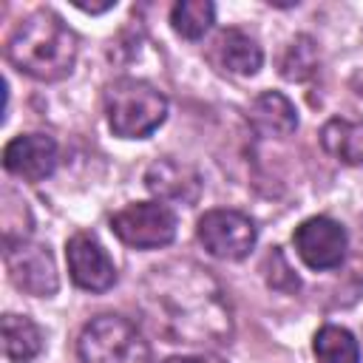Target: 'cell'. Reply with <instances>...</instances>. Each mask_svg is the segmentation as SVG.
Wrapping results in <instances>:
<instances>
[{"label":"cell","mask_w":363,"mask_h":363,"mask_svg":"<svg viewBox=\"0 0 363 363\" xmlns=\"http://www.w3.org/2000/svg\"><path fill=\"white\" fill-rule=\"evenodd\" d=\"M147 323L170 343H230L233 312L221 284L193 261H167L142 281Z\"/></svg>","instance_id":"cell-1"},{"label":"cell","mask_w":363,"mask_h":363,"mask_svg":"<svg viewBox=\"0 0 363 363\" xmlns=\"http://www.w3.org/2000/svg\"><path fill=\"white\" fill-rule=\"evenodd\" d=\"M77 34L62 23V17L51 9H37L11 31L6 43L9 62L40 82L65 79L77 62Z\"/></svg>","instance_id":"cell-2"},{"label":"cell","mask_w":363,"mask_h":363,"mask_svg":"<svg viewBox=\"0 0 363 363\" xmlns=\"http://www.w3.org/2000/svg\"><path fill=\"white\" fill-rule=\"evenodd\" d=\"M105 116L116 136L145 139L167 116V99L159 88L145 79L122 77L105 91Z\"/></svg>","instance_id":"cell-3"},{"label":"cell","mask_w":363,"mask_h":363,"mask_svg":"<svg viewBox=\"0 0 363 363\" xmlns=\"http://www.w3.org/2000/svg\"><path fill=\"white\" fill-rule=\"evenodd\" d=\"M82 363H150V346L122 315L91 318L77 340Z\"/></svg>","instance_id":"cell-4"},{"label":"cell","mask_w":363,"mask_h":363,"mask_svg":"<svg viewBox=\"0 0 363 363\" xmlns=\"http://www.w3.org/2000/svg\"><path fill=\"white\" fill-rule=\"evenodd\" d=\"M111 230L133 250H159L176 238V213L164 201H136L113 213Z\"/></svg>","instance_id":"cell-5"},{"label":"cell","mask_w":363,"mask_h":363,"mask_svg":"<svg viewBox=\"0 0 363 363\" xmlns=\"http://www.w3.org/2000/svg\"><path fill=\"white\" fill-rule=\"evenodd\" d=\"M3 261H6L9 281L20 292L34 295V298H48L57 292L60 278H57V267L45 244H37L28 238H6Z\"/></svg>","instance_id":"cell-6"},{"label":"cell","mask_w":363,"mask_h":363,"mask_svg":"<svg viewBox=\"0 0 363 363\" xmlns=\"http://www.w3.org/2000/svg\"><path fill=\"white\" fill-rule=\"evenodd\" d=\"M204 250L221 261H241L255 247L258 230L250 216L238 210H207L196 227Z\"/></svg>","instance_id":"cell-7"},{"label":"cell","mask_w":363,"mask_h":363,"mask_svg":"<svg viewBox=\"0 0 363 363\" xmlns=\"http://www.w3.org/2000/svg\"><path fill=\"white\" fill-rule=\"evenodd\" d=\"M295 252L309 269H335L346 258V230L329 216H312L301 221L292 233Z\"/></svg>","instance_id":"cell-8"},{"label":"cell","mask_w":363,"mask_h":363,"mask_svg":"<svg viewBox=\"0 0 363 363\" xmlns=\"http://www.w3.org/2000/svg\"><path fill=\"white\" fill-rule=\"evenodd\" d=\"M65 258H68L71 281L79 289L105 292L116 284V267L108 258L105 247L94 235H88V233L71 235L68 244H65Z\"/></svg>","instance_id":"cell-9"},{"label":"cell","mask_w":363,"mask_h":363,"mask_svg":"<svg viewBox=\"0 0 363 363\" xmlns=\"http://www.w3.org/2000/svg\"><path fill=\"white\" fill-rule=\"evenodd\" d=\"M3 167L23 182H43L57 167V142L48 133H20L3 147Z\"/></svg>","instance_id":"cell-10"},{"label":"cell","mask_w":363,"mask_h":363,"mask_svg":"<svg viewBox=\"0 0 363 363\" xmlns=\"http://www.w3.org/2000/svg\"><path fill=\"white\" fill-rule=\"evenodd\" d=\"M145 187L156 196V201L193 204L201 193V176L193 164L162 156L145 170Z\"/></svg>","instance_id":"cell-11"},{"label":"cell","mask_w":363,"mask_h":363,"mask_svg":"<svg viewBox=\"0 0 363 363\" xmlns=\"http://www.w3.org/2000/svg\"><path fill=\"white\" fill-rule=\"evenodd\" d=\"M250 122L261 136H275L286 139L298 128V111L295 105L278 94V91H264L252 99L250 105Z\"/></svg>","instance_id":"cell-12"},{"label":"cell","mask_w":363,"mask_h":363,"mask_svg":"<svg viewBox=\"0 0 363 363\" xmlns=\"http://www.w3.org/2000/svg\"><path fill=\"white\" fill-rule=\"evenodd\" d=\"M0 332H3V354L11 363H31L43 352V332L26 315L6 312Z\"/></svg>","instance_id":"cell-13"},{"label":"cell","mask_w":363,"mask_h":363,"mask_svg":"<svg viewBox=\"0 0 363 363\" xmlns=\"http://www.w3.org/2000/svg\"><path fill=\"white\" fill-rule=\"evenodd\" d=\"M320 147L340 164L349 167L363 164V122L329 119L320 128Z\"/></svg>","instance_id":"cell-14"},{"label":"cell","mask_w":363,"mask_h":363,"mask_svg":"<svg viewBox=\"0 0 363 363\" xmlns=\"http://www.w3.org/2000/svg\"><path fill=\"white\" fill-rule=\"evenodd\" d=\"M218 60L221 65L230 71V74H238V77H252L261 62H264V54H261V45L244 34L241 28H224L218 34Z\"/></svg>","instance_id":"cell-15"},{"label":"cell","mask_w":363,"mask_h":363,"mask_svg":"<svg viewBox=\"0 0 363 363\" xmlns=\"http://www.w3.org/2000/svg\"><path fill=\"white\" fill-rule=\"evenodd\" d=\"M318 363H360L357 340L343 326H323L312 340Z\"/></svg>","instance_id":"cell-16"},{"label":"cell","mask_w":363,"mask_h":363,"mask_svg":"<svg viewBox=\"0 0 363 363\" xmlns=\"http://www.w3.org/2000/svg\"><path fill=\"white\" fill-rule=\"evenodd\" d=\"M216 20V6L210 0H182L170 9V26L184 40H199Z\"/></svg>","instance_id":"cell-17"},{"label":"cell","mask_w":363,"mask_h":363,"mask_svg":"<svg viewBox=\"0 0 363 363\" xmlns=\"http://www.w3.org/2000/svg\"><path fill=\"white\" fill-rule=\"evenodd\" d=\"M318 45H315V40L312 37H306V34H298L289 45H286V51H284V57H281V77L284 79H289V82H303V79H309L315 71H318Z\"/></svg>","instance_id":"cell-18"},{"label":"cell","mask_w":363,"mask_h":363,"mask_svg":"<svg viewBox=\"0 0 363 363\" xmlns=\"http://www.w3.org/2000/svg\"><path fill=\"white\" fill-rule=\"evenodd\" d=\"M164 363H227V360H221L218 354H176L167 357Z\"/></svg>","instance_id":"cell-19"},{"label":"cell","mask_w":363,"mask_h":363,"mask_svg":"<svg viewBox=\"0 0 363 363\" xmlns=\"http://www.w3.org/2000/svg\"><path fill=\"white\" fill-rule=\"evenodd\" d=\"M74 6H77V9H82V11H88V14H99V11L113 9V3H82V0H77Z\"/></svg>","instance_id":"cell-20"}]
</instances>
